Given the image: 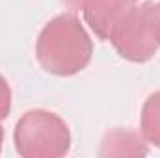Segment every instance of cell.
<instances>
[{"label": "cell", "mask_w": 160, "mask_h": 158, "mask_svg": "<svg viewBox=\"0 0 160 158\" xmlns=\"http://www.w3.org/2000/svg\"><path fill=\"white\" fill-rule=\"evenodd\" d=\"M93 56V43L78 17L62 13L50 19L38 36L36 58L54 77H73L88 67Z\"/></svg>", "instance_id": "6da1fadb"}, {"label": "cell", "mask_w": 160, "mask_h": 158, "mask_svg": "<svg viewBox=\"0 0 160 158\" xmlns=\"http://www.w3.org/2000/svg\"><path fill=\"white\" fill-rule=\"evenodd\" d=\"M13 141L22 158H60L71 149V132L60 116L36 108L17 121Z\"/></svg>", "instance_id": "7a4b0ae2"}, {"label": "cell", "mask_w": 160, "mask_h": 158, "mask_svg": "<svg viewBox=\"0 0 160 158\" xmlns=\"http://www.w3.org/2000/svg\"><path fill=\"white\" fill-rule=\"evenodd\" d=\"M108 41L123 60L132 63H145L155 58L160 48V41L151 19L149 2L142 6L132 4L114 26Z\"/></svg>", "instance_id": "3957f363"}, {"label": "cell", "mask_w": 160, "mask_h": 158, "mask_svg": "<svg viewBox=\"0 0 160 158\" xmlns=\"http://www.w3.org/2000/svg\"><path fill=\"white\" fill-rule=\"evenodd\" d=\"M130 6L132 0H82L78 9L84 15L86 24L97 34V37L108 41L114 26Z\"/></svg>", "instance_id": "277c9868"}, {"label": "cell", "mask_w": 160, "mask_h": 158, "mask_svg": "<svg viewBox=\"0 0 160 158\" xmlns=\"http://www.w3.org/2000/svg\"><path fill=\"white\" fill-rule=\"evenodd\" d=\"M142 132L134 130H112L102 140V147L99 151L101 156H143L147 155V145Z\"/></svg>", "instance_id": "5b68a950"}, {"label": "cell", "mask_w": 160, "mask_h": 158, "mask_svg": "<svg viewBox=\"0 0 160 158\" xmlns=\"http://www.w3.org/2000/svg\"><path fill=\"white\" fill-rule=\"evenodd\" d=\"M140 130L147 143L160 147V89L151 93L142 106Z\"/></svg>", "instance_id": "8992f818"}, {"label": "cell", "mask_w": 160, "mask_h": 158, "mask_svg": "<svg viewBox=\"0 0 160 158\" xmlns=\"http://www.w3.org/2000/svg\"><path fill=\"white\" fill-rule=\"evenodd\" d=\"M11 110V89L8 80L0 75V121L9 116Z\"/></svg>", "instance_id": "52a82bcc"}, {"label": "cell", "mask_w": 160, "mask_h": 158, "mask_svg": "<svg viewBox=\"0 0 160 158\" xmlns=\"http://www.w3.org/2000/svg\"><path fill=\"white\" fill-rule=\"evenodd\" d=\"M149 11H151V19L155 24V32L160 41V2H149Z\"/></svg>", "instance_id": "ba28073f"}, {"label": "cell", "mask_w": 160, "mask_h": 158, "mask_svg": "<svg viewBox=\"0 0 160 158\" xmlns=\"http://www.w3.org/2000/svg\"><path fill=\"white\" fill-rule=\"evenodd\" d=\"M63 2H65V4H67L71 9H78V7H80V2H82V0H63Z\"/></svg>", "instance_id": "9c48e42d"}, {"label": "cell", "mask_w": 160, "mask_h": 158, "mask_svg": "<svg viewBox=\"0 0 160 158\" xmlns=\"http://www.w3.org/2000/svg\"><path fill=\"white\" fill-rule=\"evenodd\" d=\"M2 140H4V130H2V125H0V151H2Z\"/></svg>", "instance_id": "30bf717a"}]
</instances>
